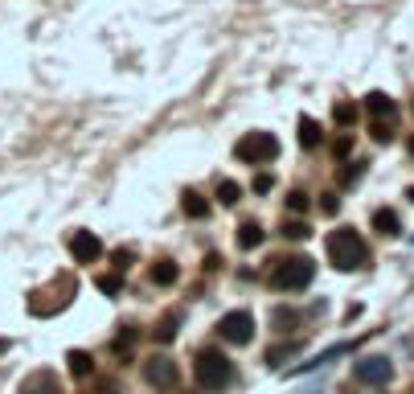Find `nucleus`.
<instances>
[{
    "label": "nucleus",
    "instance_id": "obj_17",
    "mask_svg": "<svg viewBox=\"0 0 414 394\" xmlns=\"http://www.w3.org/2000/svg\"><path fill=\"white\" fill-rule=\"evenodd\" d=\"M361 177H365V164H361V160H345V169L337 173V181H341V185H357Z\"/></svg>",
    "mask_w": 414,
    "mask_h": 394
},
{
    "label": "nucleus",
    "instance_id": "obj_20",
    "mask_svg": "<svg viewBox=\"0 0 414 394\" xmlns=\"http://www.w3.org/2000/svg\"><path fill=\"white\" fill-rule=\"evenodd\" d=\"M238 197H242L238 181H222V185H218V201H222V206H238Z\"/></svg>",
    "mask_w": 414,
    "mask_h": 394
},
{
    "label": "nucleus",
    "instance_id": "obj_7",
    "mask_svg": "<svg viewBox=\"0 0 414 394\" xmlns=\"http://www.w3.org/2000/svg\"><path fill=\"white\" fill-rule=\"evenodd\" d=\"M144 378H148L152 386H177V362H172L168 354H152V358L144 362Z\"/></svg>",
    "mask_w": 414,
    "mask_h": 394
},
{
    "label": "nucleus",
    "instance_id": "obj_24",
    "mask_svg": "<svg viewBox=\"0 0 414 394\" xmlns=\"http://www.w3.org/2000/svg\"><path fill=\"white\" fill-rule=\"evenodd\" d=\"M292 354H296V345H275V349L267 354V362H271V366H279V362H283V358H292Z\"/></svg>",
    "mask_w": 414,
    "mask_h": 394
},
{
    "label": "nucleus",
    "instance_id": "obj_14",
    "mask_svg": "<svg viewBox=\"0 0 414 394\" xmlns=\"http://www.w3.org/2000/svg\"><path fill=\"white\" fill-rule=\"evenodd\" d=\"M181 280V267L172 263V259H160L156 267H152V284H160V288H172Z\"/></svg>",
    "mask_w": 414,
    "mask_h": 394
},
{
    "label": "nucleus",
    "instance_id": "obj_29",
    "mask_svg": "<svg viewBox=\"0 0 414 394\" xmlns=\"http://www.w3.org/2000/svg\"><path fill=\"white\" fill-rule=\"evenodd\" d=\"M103 394H119V391H115V386H111V382H107V386H103Z\"/></svg>",
    "mask_w": 414,
    "mask_h": 394
},
{
    "label": "nucleus",
    "instance_id": "obj_2",
    "mask_svg": "<svg viewBox=\"0 0 414 394\" xmlns=\"http://www.w3.org/2000/svg\"><path fill=\"white\" fill-rule=\"evenodd\" d=\"M316 280V263L308 255H292V259H279L275 271H271V284L279 292H304L308 284Z\"/></svg>",
    "mask_w": 414,
    "mask_h": 394
},
{
    "label": "nucleus",
    "instance_id": "obj_28",
    "mask_svg": "<svg viewBox=\"0 0 414 394\" xmlns=\"http://www.w3.org/2000/svg\"><path fill=\"white\" fill-rule=\"evenodd\" d=\"M374 140L386 144V140H390V127H386V123H374Z\"/></svg>",
    "mask_w": 414,
    "mask_h": 394
},
{
    "label": "nucleus",
    "instance_id": "obj_5",
    "mask_svg": "<svg viewBox=\"0 0 414 394\" xmlns=\"http://www.w3.org/2000/svg\"><path fill=\"white\" fill-rule=\"evenodd\" d=\"M218 333H222L230 345H250V337H255V317H250L246 308H234V312H226V317L218 321Z\"/></svg>",
    "mask_w": 414,
    "mask_h": 394
},
{
    "label": "nucleus",
    "instance_id": "obj_31",
    "mask_svg": "<svg viewBox=\"0 0 414 394\" xmlns=\"http://www.w3.org/2000/svg\"><path fill=\"white\" fill-rule=\"evenodd\" d=\"M411 394H414V391H411Z\"/></svg>",
    "mask_w": 414,
    "mask_h": 394
},
{
    "label": "nucleus",
    "instance_id": "obj_13",
    "mask_svg": "<svg viewBox=\"0 0 414 394\" xmlns=\"http://www.w3.org/2000/svg\"><path fill=\"white\" fill-rule=\"evenodd\" d=\"M259 243H263V226H259L255 218H246V222L238 226V247H242V251H255Z\"/></svg>",
    "mask_w": 414,
    "mask_h": 394
},
{
    "label": "nucleus",
    "instance_id": "obj_18",
    "mask_svg": "<svg viewBox=\"0 0 414 394\" xmlns=\"http://www.w3.org/2000/svg\"><path fill=\"white\" fill-rule=\"evenodd\" d=\"M333 119H337L341 127H353V123H357V103H337V107H333Z\"/></svg>",
    "mask_w": 414,
    "mask_h": 394
},
{
    "label": "nucleus",
    "instance_id": "obj_23",
    "mask_svg": "<svg viewBox=\"0 0 414 394\" xmlns=\"http://www.w3.org/2000/svg\"><path fill=\"white\" fill-rule=\"evenodd\" d=\"M250 189H255V193H271V189H275V177H271V173H259Z\"/></svg>",
    "mask_w": 414,
    "mask_h": 394
},
{
    "label": "nucleus",
    "instance_id": "obj_25",
    "mask_svg": "<svg viewBox=\"0 0 414 394\" xmlns=\"http://www.w3.org/2000/svg\"><path fill=\"white\" fill-rule=\"evenodd\" d=\"M320 210H324V214L333 218V214L341 210V197H337V193H324V197H320Z\"/></svg>",
    "mask_w": 414,
    "mask_h": 394
},
{
    "label": "nucleus",
    "instance_id": "obj_1",
    "mask_svg": "<svg viewBox=\"0 0 414 394\" xmlns=\"http://www.w3.org/2000/svg\"><path fill=\"white\" fill-rule=\"evenodd\" d=\"M324 247H328V263L337 271H353V267L370 263V247H365V238L357 230H333Z\"/></svg>",
    "mask_w": 414,
    "mask_h": 394
},
{
    "label": "nucleus",
    "instance_id": "obj_12",
    "mask_svg": "<svg viewBox=\"0 0 414 394\" xmlns=\"http://www.w3.org/2000/svg\"><path fill=\"white\" fill-rule=\"evenodd\" d=\"M374 230L386 234V238H398V234H402V222H398L394 210H378V214H374Z\"/></svg>",
    "mask_w": 414,
    "mask_h": 394
},
{
    "label": "nucleus",
    "instance_id": "obj_27",
    "mask_svg": "<svg viewBox=\"0 0 414 394\" xmlns=\"http://www.w3.org/2000/svg\"><path fill=\"white\" fill-rule=\"evenodd\" d=\"M349 148H353V140H349V136H341V140L333 144V152H337V156H349Z\"/></svg>",
    "mask_w": 414,
    "mask_h": 394
},
{
    "label": "nucleus",
    "instance_id": "obj_9",
    "mask_svg": "<svg viewBox=\"0 0 414 394\" xmlns=\"http://www.w3.org/2000/svg\"><path fill=\"white\" fill-rule=\"evenodd\" d=\"M21 394H62V382L49 374V370H37L21 382Z\"/></svg>",
    "mask_w": 414,
    "mask_h": 394
},
{
    "label": "nucleus",
    "instance_id": "obj_30",
    "mask_svg": "<svg viewBox=\"0 0 414 394\" xmlns=\"http://www.w3.org/2000/svg\"><path fill=\"white\" fill-rule=\"evenodd\" d=\"M406 197H411V201H414V185H411V189H406Z\"/></svg>",
    "mask_w": 414,
    "mask_h": 394
},
{
    "label": "nucleus",
    "instance_id": "obj_11",
    "mask_svg": "<svg viewBox=\"0 0 414 394\" xmlns=\"http://www.w3.org/2000/svg\"><path fill=\"white\" fill-rule=\"evenodd\" d=\"M66 366H70L74 378H90V374H94V358H90L86 349H70V354H66Z\"/></svg>",
    "mask_w": 414,
    "mask_h": 394
},
{
    "label": "nucleus",
    "instance_id": "obj_6",
    "mask_svg": "<svg viewBox=\"0 0 414 394\" xmlns=\"http://www.w3.org/2000/svg\"><path fill=\"white\" fill-rule=\"evenodd\" d=\"M390 374H394V362L390 358H361L353 366V378L361 386H382V382H390Z\"/></svg>",
    "mask_w": 414,
    "mask_h": 394
},
{
    "label": "nucleus",
    "instance_id": "obj_26",
    "mask_svg": "<svg viewBox=\"0 0 414 394\" xmlns=\"http://www.w3.org/2000/svg\"><path fill=\"white\" fill-rule=\"evenodd\" d=\"M287 210L304 214V210H308V193H292V197H287Z\"/></svg>",
    "mask_w": 414,
    "mask_h": 394
},
{
    "label": "nucleus",
    "instance_id": "obj_8",
    "mask_svg": "<svg viewBox=\"0 0 414 394\" xmlns=\"http://www.w3.org/2000/svg\"><path fill=\"white\" fill-rule=\"evenodd\" d=\"M70 255H74L78 263H94V259L103 255L99 234H94V230H74V234H70Z\"/></svg>",
    "mask_w": 414,
    "mask_h": 394
},
{
    "label": "nucleus",
    "instance_id": "obj_16",
    "mask_svg": "<svg viewBox=\"0 0 414 394\" xmlns=\"http://www.w3.org/2000/svg\"><path fill=\"white\" fill-rule=\"evenodd\" d=\"M181 210H185L189 218H209V201H205L201 193H193V189L181 197Z\"/></svg>",
    "mask_w": 414,
    "mask_h": 394
},
{
    "label": "nucleus",
    "instance_id": "obj_19",
    "mask_svg": "<svg viewBox=\"0 0 414 394\" xmlns=\"http://www.w3.org/2000/svg\"><path fill=\"white\" fill-rule=\"evenodd\" d=\"M177 325H181V312H168V317H164V325L156 329V341H160V345H168V341L177 337Z\"/></svg>",
    "mask_w": 414,
    "mask_h": 394
},
{
    "label": "nucleus",
    "instance_id": "obj_3",
    "mask_svg": "<svg viewBox=\"0 0 414 394\" xmlns=\"http://www.w3.org/2000/svg\"><path fill=\"white\" fill-rule=\"evenodd\" d=\"M230 358L226 354H218V349H201L197 358H193V378L205 386V391H226V382H230Z\"/></svg>",
    "mask_w": 414,
    "mask_h": 394
},
{
    "label": "nucleus",
    "instance_id": "obj_22",
    "mask_svg": "<svg viewBox=\"0 0 414 394\" xmlns=\"http://www.w3.org/2000/svg\"><path fill=\"white\" fill-rule=\"evenodd\" d=\"M99 288H103L107 296H119V288H123V280H119V275H99Z\"/></svg>",
    "mask_w": 414,
    "mask_h": 394
},
{
    "label": "nucleus",
    "instance_id": "obj_21",
    "mask_svg": "<svg viewBox=\"0 0 414 394\" xmlns=\"http://www.w3.org/2000/svg\"><path fill=\"white\" fill-rule=\"evenodd\" d=\"M308 234H312V230H308V222H287V226H283V238H296V243H304Z\"/></svg>",
    "mask_w": 414,
    "mask_h": 394
},
{
    "label": "nucleus",
    "instance_id": "obj_10",
    "mask_svg": "<svg viewBox=\"0 0 414 394\" xmlns=\"http://www.w3.org/2000/svg\"><path fill=\"white\" fill-rule=\"evenodd\" d=\"M365 111H370V115H374V119L382 123L386 115L394 119V111H398V107H394V99H390L386 90H370V95H365Z\"/></svg>",
    "mask_w": 414,
    "mask_h": 394
},
{
    "label": "nucleus",
    "instance_id": "obj_15",
    "mask_svg": "<svg viewBox=\"0 0 414 394\" xmlns=\"http://www.w3.org/2000/svg\"><path fill=\"white\" fill-rule=\"evenodd\" d=\"M320 140H324V136H320V123H316L312 115H304V119H300V144H304V148H320Z\"/></svg>",
    "mask_w": 414,
    "mask_h": 394
},
{
    "label": "nucleus",
    "instance_id": "obj_4",
    "mask_svg": "<svg viewBox=\"0 0 414 394\" xmlns=\"http://www.w3.org/2000/svg\"><path fill=\"white\" fill-rule=\"evenodd\" d=\"M234 156L246 160V164H271L279 156V140L271 132H246L238 144H234Z\"/></svg>",
    "mask_w": 414,
    "mask_h": 394
}]
</instances>
